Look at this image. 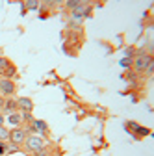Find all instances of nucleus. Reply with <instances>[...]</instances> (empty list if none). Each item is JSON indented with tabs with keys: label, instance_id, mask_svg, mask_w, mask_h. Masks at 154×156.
Returning a JSON list of instances; mask_svg holds the SVG:
<instances>
[{
	"label": "nucleus",
	"instance_id": "obj_1",
	"mask_svg": "<svg viewBox=\"0 0 154 156\" xmlns=\"http://www.w3.org/2000/svg\"><path fill=\"white\" fill-rule=\"evenodd\" d=\"M45 140L41 138V136H35V134H28L26 136V141H24V147H26V151L28 152H39V151H43L45 149Z\"/></svg>",
	"mask_w": 154,
	"mask_h": 156
},
{
	"label": "nucleus",
	"instance_id": "obj_2",
	"mask_svg": "<svg viewBox=\"0 0 154 156\" xmlns=\"http://www.w3.org/2000/svg\"><path fill=\"white\" fill-rule=\"evenodd\" d=\"M150 62H154L150 54H147V52H138L136 58H134L132 67H134V71H136L138 74H141V73H145V69H147V65H149Z\"/></svg>",
	"mask_w": 154,
	"mask_h": 156
},
{
	"label": "nucleus",
	"instance_id": "obj_3",
	"mask_svg": "<svg viewBox=\"0 0 154 156\" xmlns=\"http://www.w3.org/2000/svg\"><path fill=\"white\" fill-rule=\"evenodd\" d=\"M26 132H24V128L23 126H17V128H13V130H9V143H13V145H24V141H26Z\"/></svg>",
	"mask_w": 154,
	"mask_h": 156
},
{
	"label": "nucleus",
	"instance_id": "obj_4",
	"mask_svg": "<svg viewBox=\"0 0 154 156\" xmlns=\"http://www.w3.org/2000/svg\"><path fill=\"white\" fill-rule=\"evenodd\" d=\"M17 91V86L13 80H8V78H0V95L8 99V97H13Z\"/></svg>",
	"mask_w": 154,
	"mask_h": 156
},
{
	"label": "nucleus",
	"instance_id": "obj_5",
	"mask_svg": "<svg viewBox=\"0 0 154 156\" xmlns=\"http://www.w3.org/2000/svg\"><path fill=\"white\" fill-rule=\"evenodd\" d=\"M17 108H19V112L32 113L33 112V101L28 99V97H19V99H17Z\"/></svg>",
	"mask_w": 154,
	"mask_h": 156
},
{
	"label": "nucleus",
	"instance_id": "obj_6",
	"mask_svg": "<svg viewBox=\"0 0 154 156\" xmlns=\"http://www.w3.org/2000/svg\"><path fill=\"white\" fill-rule=\"evenodd\" d=\"M2 112L4 113H15V112H19V108H17V99H11V97H8L6 99V102H4V108H2Z\"/></svg>",
	"mask_w": 154,
	"mask_h": 156
},
{
	"label": "nucleus",
	"instance_id": "obj_7",
	"mask_svg": "<svg viewBox=\"0 0 154 156\" xmlns=\"http://www.w3.org/2000/svg\"><path fill=\"white\" fill-rule=\"evenodd\" d=\"M8 121L17 128V126H21L23 125V117H21V112H15V113H9L8 115Z\"/></svg>",
	"mask_w": 154,
	"mask_h": 156
},
{
	"label": "nucleus",
	"instance_id": "obj_8",
	"mask_svg": "<svg viewBox=\"0 0 154 156\" xmlns=\"http://www.w3.org/2000/svg\"><path fill=\"white\" fill-rule=\"evenodd\" d=\"M13 76H17V67L13 63H9L4 71H2V78H8V80H13Z\"/></svg>",
	"mask_w": 154,
	"mask_h": 156
},
{
	"label": "nucleus",
	"instance_id": "obj_9",
	"mask_svg": "<svg viewBox=\"0 0 154 156\" xmlns=\"http://www.w3.org/2000/svg\"><path fill=\"white\" fill-rule=\"evenodd\" d=\"M84 2L82 0H67V2H61V6H65L67 11H74V9H78Z\"/></svg>",
	"mask_w": 154,
	"mask_h": 156
},
{
	"label": "nucleus",
	"instance_id": "obj_10",
	"mask_svg": "<svg viewBox=\"0 0 154 156\" xmlns=\"http://www.w3.org/2000/svg\"><path fill=\"white\" fill-rule=\"evenodd\" d=\"M33 126H35V132H41V134H48V125L41 119H33Z\"/></svg>",
	"mask_w": 154,
	"mask_h": 156
},
{
	"label": "nucleus",
	"instance_id": "obj_11",
	"mask_svg": "<svg viewBox=\"0 0 154 156\" xmlns=\"http://www.w3.org/2000/svg\"><path fill=\"white\" fill-rule=\"evenodd\" d=\"M132 136H134V138H145V136H150V128H147V126H141V125H139V126L136 128V132H134Z\"/></svg>",
	"mask_w": 154,
	"mask_h": 156
},
{
	"label": "nucleus",
	"instance_id": "obj_12",
	"mask_svg": "<svg viewBox=\"0 0 154 156\" xmlns=\"http://www.w3.org/2000/svg\"><path fill=\"white\" fill-rule=\"evenodd\" d=\"M23 6L26 8V9H39V6H41V2H37V0H26V2H23Z\"/></svg>",
	"mask_w": 154,
	"mask_h": 156
},
{
	"label": "nucleus",
	"instance_id": "obj_13",
	"mask_svg": "<svg viewBox=\"0 0 154 156\" xmlns=\"http://www.w3.org/2000/svg\"><path fill=\"white\" fill-rule=\"evenodd\" d=\"M0 141H9V128L0 125Z\"/></svg>",
	"mask_w": 154,
	"mask_h": 156
},
{
	"label": "nucleus",
	"instance_id": "obj_14",
	"mask_svg": "<svg viewBox=\"0 0 154 156\" xmlns=\"http://www.w3.org/2000/svg\"><path fill=\"white\" fill-rule=\"evenodd\" d=\"M124 58H136V47H126L124 48Z\"/></svg>",
	"mask_w": 154,
	"mask_h": 156
},
{
	"label": "nucleus",
	"instance_id": "obj_15",
	"mask_svg": "<svg viewBox=\"0 0 154 156\" xmlns=\"http://www.w3.org/2000/svg\"><path fill=\"white\" fill-rule=\"evenodd\" d=\"M9 63H11V62L8 60L6 56H0V73H2V71H4V69H6V67L9 65Z\"/></svg>",
	"mask_w": 154,
	"mask_h": 156
},
{
	"label": "nucleus",
	"instance_id": "obj_16",
	"mask_svg": "<svg viewBox=\"0 0 154 156\" xmlns=\"http://www.w3.org/2000/svg\"><path fill=\"white\" fill-rule=\"evenodd\" d=\"M132 63H134L132 58H123V60H121V67H124V69H130Z\"/></svg>",
	"mask_w": 154,
	"mask_h": 156
},
{
	"label": "nucleus",
	"instance_id": "obj_17",
	"mask_svg": "<svg viewBox=\"0 0 154 156\" xmlns=\"http://www.w3.org/2000/svg\"><path fill=\"white\" fill-rule=\"evenodd\" d=\"M8 154V141H0V156Z\"/></svg>",
	"mask_w": 154,
	"mask_h": 156
},
{
	"label": "nucleus",
	"instance_id": "obj_18",
	"mask_svg": "<svg viewBox=\"0 0 154 156\" xmlns=\"http://www.w3.org/2000/svg\"><path fill=\"white\" fill-rule=\"evenodd\" d=\"M152 73H154V62H150V63L147 65V69H145V74H147V76H152Z\"/></svg>",
	"mask_w": 154,
	"mask_h": 156
},
{
	"label": "nucleus",
	"instance_id": "obj_19",
	"mask_svg": "<svg viewBox=\"0 0 154 156\" xmlns=\"http://www.w3.org/2000/svg\"><path fill=\"white\" fill-rule=\"evenodd\" d=\"M4 102H6V99H4V97H2V95H0V110H2V108H4Z\"/></svg>",
	"mask_w": 154,
	"mask_h": 156
},
{
	"label": "nucleus",
	"instance_id": "obj_20",
	"mask_svg": "<svg viewBox=\"0 0 154 156\" xmlns=\"http://www.w3.org/2000/svg\"><path fill=\"white\" fill-rule=\"evenodd\" d=\"M0 125H4V115L0 113Z\"/></svg>",
	"mask_w": 154,
	"mask_h": 156
},
{
	"label": "nucleus",
	"instance_id": "obj_21",
	"mask_svg": "<svg viewBox=\"0 0 154 156\" xmlns=\"http://www.w3.org/2000/svg\"><path fill=\"white\" fill-rule=\"evenodd\" d=\"M47 156H54V154H47Z\"/></svg>",
	"mask_w": 154,
	"mask_h": 156
},
{
	"label": "nucleus",
	"instance_id": "obj_22",
	"mask_svg": "<svg viewBox=\"0 0 154 156\" xmlns=\"http://www.w3.org/2000/svg\"><path fill=\"white\" fill-rule=\"evenodd\" d=\"M0 78H2V73H0Z\"/></svg>",
	"mask_w": 154,
	"mask_h": 156
}]
</instances>
